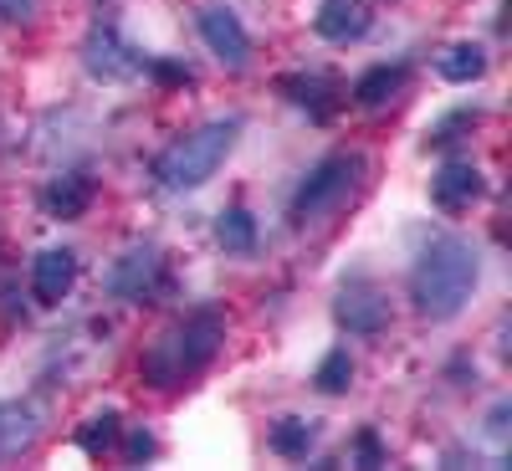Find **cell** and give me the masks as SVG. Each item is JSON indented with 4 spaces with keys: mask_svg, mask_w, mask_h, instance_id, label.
<instances>
[{
    "mask_svg": "<svg viewBox=\"0 0 512 471\" xmlns=\"http://www.w3.org/2000/svg\"><path fill=\"white\" fill-rule=\"evenodd\" d=\"M482 190H487V180H482V169L472 159H446L436 169V180H431V200L441 210H466L472 200H482Z\"/></svg>",
    "mask_w": 512,
    "mask_h": 471,
    "instance_id": "30bf717a",
    "label": "cell"
},
{
    "mask_svg": "<svg viewBox=\"0 0 512 471\" xmlns=\"http://www.w3.org/2000/svg\"><path fill=\"white\" fill-rule=\"evenodd\" d=\"M318 446V420H303V415H282L272 425V451L282 461H308V451Z\"/></svg>",
    "mask_w": 512,
    "mask_h": 471,
    "instance_id": "e0dca14e",
    "label": "cell"
},
{
    "mask_svg": "<svg viewBox=\"0 0 512 471\" xmlns=\"http://www.w3.org/2000/svg\"><path fill=\"white\" fill-rule=\"evenodd\" d=\"M82 67H88L98 82H128L139 72V52L123 41V31L113 21H98L82 41Z\"/></svg>",
    "mask_w": 512,
    "mask_h": 471,
    "instance_id": "5b68a950",
    "label": "cell"
},
{
    "mask_svg": "<svg viewBox=\"0 0 512 471\" xmlns=\"http://www.w3.org/2000/svg\"><path fill=\"white\" fill-rule=\"evenodd\" d=\"M164 287V251L159 246H134L123 251L113 272H108V292L123 297V303H144V297H154Z\"/></svg>",
    "mask_w": 512,
    "mask_h": 471,
    "instance_id": "52a82bcc",
    "label": "cell"
},
{
    "mask_svg": "<svg viewBox=\"0 0 512 471\" xmlns=\"http://www.w3.org/2000/svg\"><path fill=\"white\" fill-rule=\"evenodd\" d=\"M41 205H47L57 221H72V216H82V210L93 205V180L82 175V169L77 175H62V180H52L47 190H41Z\"/></svg>",
    "mask_w": 512,
    "mask_h": 471,
    "instance_id": "9a60e30c",
    "label": "cell"
},
{
    "mask_svg": "<svg viewBox=\"0 0 512 471\" xmlns=\"http://www.w3.org/2000/svg\"><path fill=\"white\" fill-rule=\"evenodd\" d=\"M349 384H354V359H349V349H328L323 364L313 369V390H323V395H344Z\"/></svg>",
    "mask_w": 512,
    "mask_h": 471,
    "instance_id": "ffe728a7",
    "label": "cell"
},
{
    "mask_svg": "<svg viewBox=\"0 0 512 471\" xmlns=\"http://www.w3.org/2000/svg\"><path fill=\"white\" fill-rule=\"evenodd\" d=\"M41 16V0H0V21L11 26H31Z\"/></svg>",
    "mask_w": 512,
    "mask_h": 471,
    "instance_id": "44dd1931",
    "label": "cell"
},
{
    "mask_svg": "<svg viewBox=\"0 0 512 471\" xmlns=\"http://www.w3.org/2000/svg\"><path fill=\"white\" fill-rule=\"evenodd\" d=\"M405 82H410V67L379 62V67H369V72L354 82V103H359V108H384V103H395V98L405 93Z\"/></svg>",
    "mask_w": 512,
    "mask_h": 471,
    "instance_id": "5bb4252c",
    "label": "cell"
},
{
    "mask_svg": "<svg viewBox=\"0 0 512 471\" xmlns=\"http://www.w3.org/2000/svg\"><path fill=\"white\" fill-rule=\"evenodd\" d=\"M123 451H128V461H149V456L159 451V441H154L149 431H134V436H128V446H123Z\"/></svg>",
    "mask_w": 512,
    "mask_h": 471,
    "instance_id": "603a6c76",
    "label": "cell"
},
{
    "mask_svg": "<svg viewBox=\"0 0 512 471\" xmlns=\"http://www.w3.org/2000/svg\"><path fill=\"white\" fill-rule=\"evenodd\" d=\"M41 436V410L31 400H6L0 405V461L31 451Z\"/></svg>",
    "mask_w": 512,
    "mask_h": 471,
    "instance_id": "7c38bea8",
    "label": "cell"
},
{
    "mask_svg": "<svg viewBox=\"0 0 512 471\" xmlns=\"http://www.w3.org/2000/svg\"><path fill=\"white\" fill-rule=\"evenodd\" d=\"M477 277H482V262H477L472 241L436 236L431 246L420 251V262L410 272V303H415L420 318L446 323V318H456L466 303H472Z\"/></svg>",
    "mask_w": 512,
    "mask_h": 471,
    "instance_id": "6da1fadb",
    "label": "cell"
},
{
    "mask_svg": "<svg viewBox=\"0 0 512 471\" xmlns=\"http://www.w3.org/2000/svg\"><path fill=\"white\" fill-rule=\"evenodd\" d=\"M507 420H512V405H497L492 415H487V441L502 451L507 446Z\"/></svg>",
    "mask_w": 512,
    "mask_h": 471,
    "instance_id": "7402d4cb",
    "label": "cell"
},
{
    "mask_svg": "<svg viewBox=\"0 0 512 471\" xmlns=\"http://www.w3.org/2000/svg\"><path fill=\"white\" fill-rule=\"evenodd\" d=\"M313 26H318L323 41H338V47H344V41H359L369 31V6L364 0H323Z\"/></svg>",
    "mask_w": 512,
    "mask_h": 471,
    "instance_id": "4fadbf2b",
    "label": "cell"
},
{
    "mask_svg": "<svg viewBox=\"0 0 512 471\" xmlns=\"http://www.w3.org/2000/svg\"><path fill=\"white\" fill-rule=\"evenodd\" d=\"M359 461H364V466H379V461H384V446H379L374 431H359Z\"/></svg>",
    "mask_w": 512,
    "mask_h": 471,
    "instance_id": "cb8c5ba5",
    "label": "cell"
},
{
    "mask_svg": "<svg viewBox=\"0 0 512 471\" xmlns=\"http://www.w3.org/2000/svg\"><path fill=\"white\" fill-rule=\"evenodd\" d=\"M221 344H226V318L216 308H195L180 323H169L144 349L139 379L149 384V390H180L185 379H195L210 359H216Z\"/></svg>",
    "mask_w": 512,
    "mask_h": 471,
    "instance_id": "7a4b0ae2",
    "label": "cell"
},
{
    "mask_svg": "<svg viewBox=\"0 0 512 471\" xmlns=\"http://www.w3.org/2000/svg\"><path fill=\"white\" fill-rule=\"evenodd\" d=\"M364 175H369V159L359 149H338L328 154L323 164L308 169V180L297 185L292 205H287V221L297 231H308V226H323L328 216H338V210H349L364 190Z\"/></svg>",
    "mask_w": 512,
    "mask_h": 471,
    "instance_id": "277c9868",
    "label": "cell"
},
{
    "mask_svg": "<svg viewBox=\"0 0 512 471\" xmlns=\"http://www.w3.org/2000/svg\"><path fill=\"white\" fill-rule=\"evenodd\" d=\"M72 282H77V256L67 246H52V251H41L31 262V292H36L41 308H57L62 297L72 292Z\"/></svg>",
    "mask_w": 512,
    "mask_h": 471,
    "instance_id": "9c48e42d",
    "label": "cell"
},
{
    "mask_svg": "<svg viewBox=\"0 0 512 471\" xmlns=\"http://www.w3.org/2000/svg\"><path fill=\"white\" fill-rule=\"evenodd\" d=\"M236 134H241V118H210V123L190 128V134H180L175 144L154 159L159 190H175V195H180V190H200V185L231 159Z\"/></svg>",
    "mask_w": 512,
    "mask_h": 471,
    "instance_id": "3957f363",
    "label": "cell"
},
{
    "mask_svg": "<svg viewBox=\"0 0 512 471\" xmlns=\"http://www.w3.org/2000/svg\"><path fill=\"white\" fill-rule=\"evenodd\" d=\"M277 88L292 108H303L313 118H333V108H338V82L328 72H287V77H277Z\"/></svg>",
    "mask_w": 512,
    "mask_h": 471,
    "instance_id": "8fae6325",
    "label": "cell"
},
{
    "mask_svg": "<svg viewBox=\"0 0 512 471\" xmlns=\"http://www.w3.org/2000/svg\"><path fill=\"white\" fill-rule=\"evenodd\" d=\"M200 36H205V47L216 52L221 67L241 72V67L251 62V36H246V26L236 21V11H226V6H205V11H200Z\"/></svg>",
    "mask_w": 512,
    "mask_h": 471,
    "instance_id": "ba28073f",
    "label": "cell"
},
{
    "mask_svg": "<svg viewBox=\"0 0 512 471\" xmlns=\"http://www.w3.org/2000/svg\"><path fill=\"white\" fill-rule=\"evenodd\" d=\"M154 77H164V82H190V67H175V62H154Z\"/></svg>",
    "mask_w": 512,
    "mask_h": 471,
    "instance_id": "d4e9b609",
    "label": "cell"
},
{
    "mask_svg": "<svg viewBox=\"0 0 512 471\" xmlns=\"http://www.w3.org/2000/svg\"><path fill=\"white\" fill-rule=\"evenodd\" d=\"M333 318L344 323L349 333H384L390 328V297H384L369 277H354V282H344L338 287V297H333Z\"/></svg>",
    "mask_w": 512,
    "mask_h": 471,
    "instance_id": "8992f818",
    "label": "cell"
},
{
    "mask_svg": "<svg viewBox=\"0 0 512 471\" xmlns=\"http://www.w3.org/2000/svg\"><path fill=\"white\" fill-rule=\"evenodd\" d=\"M118 436H123V420H118V410H103V415H93V420H82L77 446L88 451V456H103V451H113V446H118Z\"/></svg>",
    "mask_w": 512,
    "mask_h": 471,
    "instance_id": "d6986e66",
    "label": "cell"
},
{
    "mask_svg": "<svg viewBox=\"0 0 512 471\" xmlns=\"http://www.w3.org/2000/svg\"><path fill=\"white\" fill-rule=\"evenodd\" d=\"M216 241H221L226 251H236V256L256 251V221H251V210H246V205L221 210V221H216Z\"/></svg>",
    "mask_w": 512,
    "mask_h": 471,
    "instance_id": "ac0fdd59",
    "label": "cell"
},
{
    "mask_svg": "<svg viewBox=\"0 0 512 471\" xmlns=\"http://www.w3.org/2000/svg\"><path fill=\"white\" fill-rule=\"evenodd\" d=\"M436 72L446 82H456V88H466V82H477L487 72V47L482 41H451V47H441V57H436Z\"/></svg>",
    "mask_w": 512,
    "mask_h": 471,
    "instance_id": "2e32d148",
    "label": "cell"
}]
</instances>
